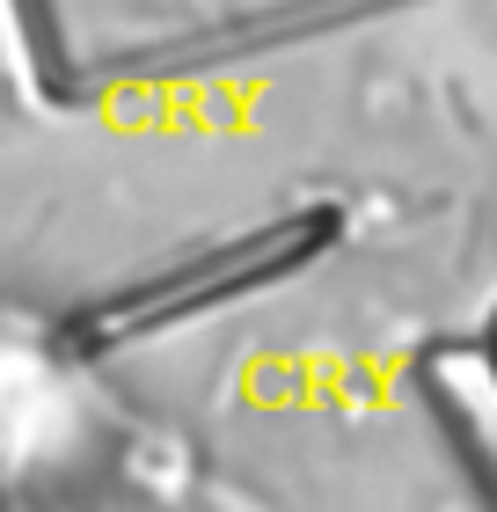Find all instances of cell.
Segmentation results:
<instances>
[{
  "label": "cell",
  "mask_w": 497,
  "mask_h": 512,
  "mask_svg": "<svg viewBox=\"0 0 497 512\" xmlns=\"http://www.w3.org/2000/svg\"><path fill=\"white\" fill-rule=\"evenodd\" d=\"M483 359H490V381H497V315H490V337H483Z\"/></svg>",
  "instance_id": "cell-1"
}]
</instances>
